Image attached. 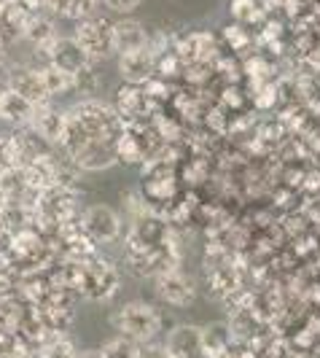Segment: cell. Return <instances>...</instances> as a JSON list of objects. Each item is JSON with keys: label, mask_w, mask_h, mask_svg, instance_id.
<instances>
[{"label": "cell", "mask_w": 320, "mask_h": 358, "mask_svg": "<svg viewBox=\"0 0 320 358\" xmlns=\"http://www.w3.org/2000/svg\"><path fill=\"white\" fill-rule=\"evenodd\" d=\"M6 87L19 92L30 103H46V100H52L36 68H24V65L8 68V73H6Z\"/></svg>", "instance_id": "obj_9"}, {"label": "cell", "mask_w": 320, "mask_h": 358, "mask_svg": "<svg viewBox=\"0 0 320 358\" xmlns=\"http://www.w3.org/2000/svg\"><path fill=\"white\" fill-rule=\"evenodd\" d=\"M30 129L33 135L46 141V143L59 145L62 143V135H65V110L52 106V100L46 103H36L33 108V116H30Z\"/></svg>", "instance_id": "obj_7"}, {"label": "cell", "mask_w": 320, "mask_h": 358, "mask_svg": "<svg viewBox=\"0 0 320 358\" xmlns=\"http://www.w3.org/2000/svg\"><path fill=\"white\" fill-rule=\"evenodd\" d=\"M3 92H6V84H0V97H3Z\"/></svg>", "instance_id": "obj_22"}, {"label": "cell", "mask_w": 320, "mask_h": 358, "mask_svg": "<svg viewBox=\"0 0 320 358\" xmlns=\"http://www.w3.org/2000/svg\"><path fill=\"white\" fill-rule=\"evenodd\" d=\"M59 38L57 33V24L52 22V17L43 11H36V14H27V22H24V30H22V41H27L30 46L36 49H49L54 41Z\"/></svg>", "instance_id": "obj_13"}, {"label": "cell", "mask_w": 320, "mask_h": 358, "mask_svg": "<svg viewBox=\"0 0 320 358\" xmlns=\"http://www.w3.org/2000/svg\"><path fill=\"white\" fill-rule=\"evenodd\" d=\"M113 329L122 337L145 345V342H154V337L161 331V315L157 307L145 302H129L113 315Z\"/></svg>", "instance_id": "obj_1"}, {"label": "cell", "mask_w": 320, "mask_h": 358, "mask_svg": "<svg viewBox=\"0 0 320 358\" xmlns=\"http://www.w3.org/2000/svg\"><path fill=\"white\" fill-rule=\"evenodd\" d=\"M100 356L103 358H140V342L119 334V337H113V340L103 342Z\"/></svg>", "instance_id": "obj_17"}, {"label": "cell", "mask_w": 320, "mask_h": 358, "mask_svg": "<svg viewBox=\"0 0 320 358\" xmlns=\"http://www.w3.org/2000/svg\"><path fill=\"white\" fill-rule=\"evenodd\" d=\"M157 71V54L151 49V43L140 49V52H132V54H122L119 57V73L124 78L126 84H145L151 76Z\"/></svg>", "instance_id": "obj_10"}, {"label": "cell", "mask_w": 320, "mask_h": 358, "mask_svg": "<svg viewBox=\"0 0 320 358\" xmlns=\"http://www.w3.org/2000/svg\"><path fill=\"white\" fill-rule=\"evenodd\" d=\"M140 358H170V350L164 345H148L145 342V348L140 345Z\"/></svg>", "instance_id": "obj_21"}, {"label": "cell", "mask_w": 320, "mask_h": 358, "mask_svg": "<svg viewBox=\"0 0 320 358\" xmlns=\"http://www.w3.org/2000/svg\"><path fill=\"white\" fill-rule=\"evenodd\" d=\"M148 46V33L138 19H119L113 22V54H132Z\"/></svg>", "instance_id": "obj_12"}, {"label": "cell", "mask_w": 320, "mask_h": 358, "mask_svg": "<svg viewBox=\"0 0 320 358\" xmlns=\"http://www.w3.org/2000/svg\"><path fill=\"white\" fill-rule=\"evenodd\" d=\"M43 54H46V59H49L52 65L73 73V76H78V78H81L84 73H89V68H92V57L81 49V43H78L75 38L59 36Z\"/></svg>", "instance_id": "obj_5"}, {"label": "cell", "mask_w": 320, "mask_h": 358, "mask_svg": "<svg viewBox=\"0 0 320 358\" xmlns=\"http://www.w3.org/2000/svg\"><path fill=\"white\" fill-rule=\"evenodd\" d=\"M170 358H173V356H170Z\"/></svg>", "instance_id": "obj_24"}, {"label": "cell", "mask_w": 320, "mask_h": 358, "mask_svg": "<svg viewBox=\"0 0 320 358\" xmlns=\"http://www.w3.org/2000/svg\"><path fill=\"white\" fill-rule=\"evenodd\" d=\"M0 65H3V46H0Z\"/></svg>", "instance_id": "obj_23"}, {"label": "cell", "mask_w": 320, "mask_h": 358, "mask_svg": "<svg viewBox=\"0 0 320 358\" xmlns=\"http://www.w3.org/2000/svg\"><path fill=\"white\" fill-rule=\"evenodd\" d=\"M110 11H116V14H129V11H135L138 6H140L143 0H103Z\"/></svg>", "instance_id": "obj_20"}, {"label": "cell", "mask_w": 320, "mask_h": 358, "mask_svg": "<svg viewBox=\"0 0 320 358\" xmlns=\"http://www.w3.org/2000/svg\"><path fill=\"white\" fill-rule=\"evenodd\" d=\"M157 296L173 307H189L194 302L196 288L191 278H186L180 269H164L157 275Z\"/></svg>", "instance_id": "obj_6"}, {"label": "cell", "mask_w": 320, "mask_h": 358, "mask_svg": "<svg viewBox=\"0 0 320 358\" xmlns=\"http://www.w3.org/2000/svg\"><path fill=\"white\" fill-rule=\"evenodd\" d=\"M17 167V157H14V148L8 141H0V176L3 173H8V170H14Z\"/></svg>", "instance_id": "obj_19"}, {"label": "cell", "mask_w": 320, "mask_h": 358, "mask_svg": "<svg viewBox=\"0 0 320 358\" xmlns=\"http://www.w3.org/2000/svg\"><path fill=\"white\" fill-rule=\"evenodd\" d=\"M36 71H38V76H41V81H43L46 92H49V97L68 94L71 90H75V87H78V76H73V73L57 68V65H52L49 59H46L41 68H36Z\"/></svg>", "instance_id": "obj_15"}, {"label": "cell", "mask_w": 320, "mask_h": 358, "mask_svg": "<svg viewBox=\"0 0 320 358\" xmlns=\"http://www.w3.org/2000/svg\"><path fill=\"white\" fill-rule=\"evenodd\" d=\"M33 108H36V103L24 100L19 92L6 87L3 97H0V119L8 122V124H30Z\"/></svg>", "instance_id": "obj_14"}, {"label": "cell", "mask_w": 320, "mask_h": 358, "mask_svg": "<svg viewBox=\"0 0 320 358\" xmlns=\"http://www.w3.org/2000/svg\"><path fill=\"white\" fill-rule=\"evenodd\" d=\"M75 41L89 54L92 62H100L113 54V22L103 17H84L75 27Z\"/></svg>", "instance_id": "obj_4"}, {"label": "cell", "mask_w": 320, "mask_h": 358, "mask_svg": "<svg viewBox=\"0 0 320 358\" xmlns=\"http://www.w3.org/2000/svg\"><path fill=\"white\" fill-rule=\"evenodd\" d=\"M38 358H78V353H75V345H73L71 337L54 334L52 340L41 348Z\"/></svg>", "instance_id": "obj_18"}, {"label": "cell", "mask_w": 320, "mask_h": 358, "mask_svg": "<svg viewBox=\"0 0 320 358\" xmlns=\"http://www.w3.org/2000/svg\"><path fill=\"white\" fill-rule=\"evenodd\" d=\"M81 232L89 237L94 245H110L122 237V215L110 205H89L81 213Z\"/></svg>", "instance_id": "obj_3"}, {"label": "cell", "mask_w": 320, "mask_h": 358, "mask_svg": "<svg viewBox=\"0 0 320 358\" xmlns=\"http://www.w3.org/2000/svg\"><path fill=\"white\" fill-rule=\"evenodd\" d=\"M71 159L75 162V167H81L84 173H97V170H108L110 164L119 162L116 154V141H89L84 143L78 151H73Z\"/></svg>", "instance_id": "obj_8"}, {"label": "cell", "mask_w": 320, "mask_h": 358, "mask_svg": "<svg viewBox=\"0 0 320 358\" xmlns=\"http://www.w3.org/2000/svg\"><path fill=\"white\" fill-rule=\"evenodd\" d=\"M229 348V331L226 326H218V323H210L202 329V350H205V358H221Z\"/></svg>", "instance_id": "obj_16"}, {"label": "cell", "mask_w": 320, "mask_h": 358, "mask_svg": "<svg viewBox=\"0 0 320 358\" xmlns=\"http://www.w3.org/2000/svg\"><path fill=\"white\" fill-rule=\"evenodd\" d=\"M75 283H78V288H81L89 299L103 302V299H110V296L116 294V288H119V275H116V269L110 267L108 262L92 256V259H87V262L81 264Z\"/></svg>", "instance_id": "obj_2"}, {"label": "cell", "mask_w": 320, "mask_h": 358, "mask_svg": "<svg viewBox=\"0 0 320 358\" xmlns=\"http://www.w3.org/2000/svg\"><path fill=\"white\" fill-rule=\"evenodd\" d=\"M164 348L170 350L173 358H205V350H202V329L199 326H175L170 334H167V342Z\"/></svg>", "instance_id": "obj_11"}]
</instances>
